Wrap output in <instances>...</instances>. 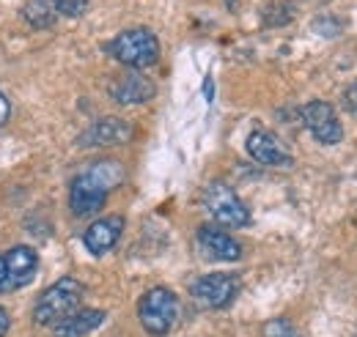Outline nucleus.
Listing matches in <instances>:
<instances>
[{"instance_id":"nucleus-1","label":"nucleus","mask_w":357,"mask_h":337,"mask_svg":"<svg viewBox=\"0 0 357 337\" xmlns=\"http://www.w3.org/2000/svg\"><path fill=\"white\" fill-rule=\"evenodd\" d=\"M83 301V283L75 277H61L55 285H50L45 294L39 296L36 307H33V321L39 327H58L61 321H66L69 315L77 313Z\"/></svg>"},{"instance_id":"nucleus-2","label":"nucleus","mask_w":357,"mask_h":337,"mask_svg":"<svg viewBox=\"0 0 357 337\" xmlns=\"http://www.w3.org/2000/svg\"><path fill=\"white\" fill-rule=\"evenodd\" d=\"M107 52L119 63L140 72V69H149V66H154L160 61V42H157V36L151 31L132 28V31L119 33L113 42L107 44Z\"/></svg>"},{"instance_id":"nucleus-3","label":"nucleus","mask_w":357,"mask_h":337,"mask_svg":"<svg viewBox=\"0 0 357 337\" xmlns=\"http://www.w3.org/2000/svg\"><path fill=\"white\" fill-rule=\"evenodd\" d=\"M137 315L140 324L149 335L162 337L168 335L176 324L178 315V299L171 288H151L149 294H143L140 304H137Z\"/></svg>"},{"instance_id":"nucleus-4","label":"nucleus","mask_w":357,"mask_h":337,"mask_svg":"<svg viewBox=\"0 0 357 337\" xmlns=\"http://www.w3.org/2000/svg\"><path fill=\"white\" fill-rule=\"evenodd\" d=\"M204 206L206 211L228 228H245L250 225V211L242 203V198L225 184V181H212L204 192Z\"/></svg>"},{"instance_id":"nucleus-5","label":"nucleus","mask_w":357,"mask_h":337,"mask_svg":"<svg viewBox=\"0 0 357 337\" xmlns=\"http://www.w3.org/2000/svg\"><path fill=\"white\" fill-rule=\"evenodd\" d=\"M239 288H242V283H239L236 274L215 272V274L198 277V280L192 283L190 294H192V299H195L201 307H206V310H220V307H228V304L236 299Z\"/></svg>"},{"instance_id":"nucleus-6","label":"nucleus","mask_w":357,"mask_h":337,"mask_svg":"<svg viewBox=\"0 0 357 337\" xmlns=\"http://www.w3.org/2000/svg\"><path fill=\"white\" fill-rule=\"evenodd\" d=\"M303 124L321 146H335L344 137V127L338 121V113L327 102H308L303 107Z\"/></svg>"},{"instance_id":"nucleus-7","label":"nucleus","mask_w":357,"mask_h":337,"mask_svg":"<svg viewBox=\"0 0 357 337\" xmlns=\"http://www.w3.org/2000/svg\"><path fill=\"white\" fill-rule=\"evenodd\" d=\"M107 187L91 173H80L75 181H72V189H69V206L72 211L77 214V217H91V214H96V211L105 206V201H107Z\"/></svg>"},{"instance_id":"nucleus-8","label":"nucleus","mask_w":357,"mask_h":337,"mask_svg":"<svg viewBox=\"0 0 357 337\" xmlns=\"http://www.w3.org/2000/svg\"><path fill=\"white\" fill-rule=\"evenodd\" d=\"M36 269H39V255H36L33 247H28V244L11 247L8 255H6V283H3L0 294L25 288L36 277Z\"/></svg>"},{"instance_id":"nucleus-9","label":"nucleus","mask_w":357,"mask_h":337,"mask_svg":"<svg viewBox=\"0 0 357 337\" xmlns=\"http://www.w3.org/2000/svg\"><path fill=\"white\" fill-rule=\"evenodd\" d=\"M248 154L259 165H267V168H291L294 165V157L289 154V148L272 132H264V129L250 132V137H248Z\"/></svg>"},{"instance_id":"nucleus-10","label":"nucleus","mask_w":357,"mask_h":337,"mask_svg":"<svg viewBox=\"0 0 357 337\" xmlns=\"http://www.w3.org/2000/svg\"><path fill=\"white\" fill-rule=\"evenodd\" d=\"M135 134L132 124H127L124 118H99L93 121L83 134H80V146L83 148H102V146H121L130 143Z\"/></svg>"},{"instance_id":"nucleus-11","label":"nucleus","mask_w":357,"mask_h":337,"mask_svg":"<svg viewBox=\"0 0 357 337\" xmlns=\"http://www.w3.org/2000/svg\"><path fill=\"white\" fill-rule=\"evenodd\" d=\"M195 242H198L201 253L206 255V258H212V260L231 263V260H239L242 258V244L234 236H228L225 230L215 228V225H201Z\"/></svg>"},{"instance_id":"nucleus-12","label":"nucleus","mask_w":357,"mask_h":337,"mask_svg":"<svg viewBox=\"0 0 357 337\" xmlns=\"http://www.w3.org/2000/svg\"><path fill=\"white\" fill-rule=\"evenodd\" d=\"M121 230H124V217H102L96 219L93 225L86 228L83 233V244L91 255H105L116 247V242L121 239Z\"/></svg>"},{"instance_id":"nucleus-13","label":"nucleus","mask_w":357,"mask_h":337,"mask_svg":"<svg viewBox=\"0 0 357 337\" xmlns=\"http://www.w3.org/2000/svg\"><path fill=\"white\" fill-rule=\"evenodd\" d=\"M157 88L154 83L140 75V72H130V75H121L110 83V96L119 102V104H143L149 99H154Z\"/></svg>"},{"instance_id":"nucleus-14","label":"nucleus","mask_w":357,"mask_h":337,"mask_svg":"<svg viewBox=\"0 0 357 337\" xmlns=\"http://www.w3.org/2000/svg\"><path fill=\"white\" fill-rule=\"evenodd\" d=\"M102 321H105L102 310H77L75 315H69L66 321L52 327V332H55V337H86L96 327H102Z\"/></svg>"},{"instance_id":"nucleus-15","label":"nucleus","mask_w":357,"mask_h":337,"mask_svg":"<svg viewBox=\"0 0 357 337\" xmlns=\"http://www.w3.org/2000/svg\"><path fill=\"white\" fill-rule=\"evenodd\" d=\"M55 17H58V11H55V6H52L50 0H31V3H25V8H22V19H25L31 28H36V31L52 28V25H55Z\"/></svg>"},{"instance_id":"nucleus-16","label":"nucleus","mask_w":357,"mask_h":337,"mask_svg":"<svg viewBox=\"0 0 357 337\" xmlns=\"http://www.w3.org/2000/svg\"><path fill=\"white\" fill-rule=\"evenodd\" d=\"M264 337H303L289 318H272L264 324Z\"/></svg>"},{"instance_id":"nucleus-17","label":"nucleus","mask_w":357,"mask_h":337,"mask_svg":"<svg viewBox=\"0 0 357 337\" xmlns=\"http://www.w3.org/2000/svg\"><path fill=\"white\" fill-rule=\"evenodd\" d=\"M52 6L63 17H80V14H86L89 0H52Z\"/></svg>"},{"instance_id":"nucleus-18","label":"nucleus","mask_w":357,"mask_h":337,"mask_svg":"<svg viewBox=\"0 0 357 337\" xmlns=\"http://www.w3.org/2000/svg\"><path fill=\"white\" fill-rule=\"evenodd\" d=\"M344 107H347V113L357 116V80L344 91Z\"/></svg>"},{"instance_id":"nucleus-19","label":"nucleus","mask_w":357,"mask_h":337,"mask_svg":"<svg viewBox=\"0 0 357 337\" xmlns=\"http://www.w3.org/2000/svg\"><path fill=\"white\" fill-rule=\"evenodd\" d=\"M8 116H11V104H8V99L0 93V127L8 121Z\"/></svg>"},{"instance_id":"nucleus-20","label":"nucleus","mask_w":357,"mask_h":337,"mask_svg":"<svg viewBox=\"0 0 357 337\" xmlns=\"http://www.w3.org/2000/svg\"><path fill=\"white\" fill-rule=\"evenodd\" d=\"M6 329H8V313L0 307V337L6 335Z\"/></svg>"},{"instance_id":"nucleus-21","label":"nucleus","mask_w":357,"mask_h":337,"mask_svg":"<svg viewBox=\"0 0 357 337\" xmlns=\"http://www.w3.org/2000/svg\"><path fill=\"white\" fill-rule=\"evenodd\" d=\"M6 283V258H0V288Z\"/></svg>"},{"instance_id":"nucleus-22","label":"nucleus","mask_w":357,"mask_h":337,"mask_svg":"<svg viewBox=\"0 0 357 337\" xmlns=\"http://www.w3.org/2000/svg\"><path fill=\"white\" fill-rule=\"evenodd\" d=\"M204 93H206V99L212 102V80H206V83H204Z\"/></svg>"}]
</instances>
